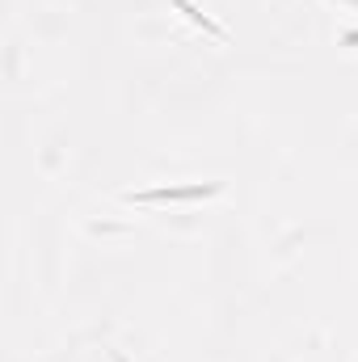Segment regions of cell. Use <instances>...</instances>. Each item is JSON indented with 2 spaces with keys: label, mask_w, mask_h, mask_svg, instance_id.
Returning <instances> with one entry per match:
<instances>
[{
  "label": "cell",
  "mask_w": 358,
  "mask_h": 362,
  "mask_svg": "<svg viewBox=\"0 0 358 362\" xmlns=\"http://www.w3.org/2000/svg\"><path fill=\"white\" fill-rule=\"evenodd\" d=\"M173 4H178V8L185 13V17H190V21H194V25H202V30H207L211 38H228V30H224V25H215L211 17H202V13H198V8H194L190 0H173Z\"/></svg>",
  "instance_id": "6da1fadb"
}]
</instances>
